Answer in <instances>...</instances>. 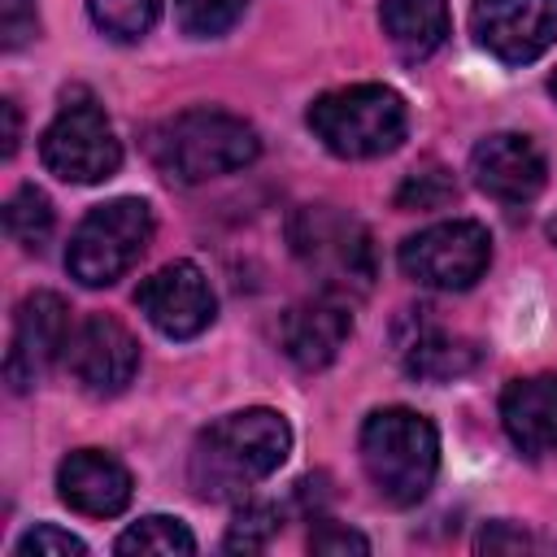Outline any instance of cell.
I'll list each match as a JSON object with an SVG mask.
<instances>
[{"label": "cell", "instance_id": "obj_22", "mask_svg": "<svg viewBox=\"0 0 557 557\" xmlns=\"http://www.w3.org/2000/svg\"><path fill=\"white\" fill-rule=\"evenodd\" d=\"M244 9H248V0H174V17H178L183 35H191V39L226 35L244 17Z\"/></svg>", "mask_w": 557, "mask_h": 557}, {"label": "cell", "instance_id": "obj_30", "mask_svg": "<svg viewBox=\"0 0 557 557\" xmlns=\"http://www.w3.org/2000/svg\"><path fill=\"white\" fill-rule=\"evenodd\" d=\"M548 235H553V239H557V222H553V226H548Z\"/></svg>", "mask_w": 557, "mask_h": 557}, {"label": "cell", "instance_id": "obj_6", "mask_svg": "<svg viewBox=\"0 0 557 557\" xmlns=\"http://www.w3.org/2000/svg\"><path fill=\"white\" fill-rule=\"evenodd\" d=\"M152 239V205L139 196H117L96 205L65 248V270L83 287H109L117 283L148 248Z\"/></svg>", "mask_w": 557, "mask_h": 557}, {"label": "cell", "instance_id": "obj_14", "mask_svg": "<svg viewBox=\"0 0 557 557\" xmlns=\"http://www.w3.org/2000/svg\"><path fill=\"white\" fill-rule=\"evenodd\" d=\"M348 335H352V313H348V300L335 292L296 300L278 322V344L300 370L331 366Z\"/></svg>", "mask_w": 557, "mask_h": 557}, {"label": "cell", "instance_id": "obj_26", "mask_svg": "<svg viewBox=\"0 0 557 557\" xmlns=\"http://www.w3.org/2000/svg\"><path fill=\"white\" fill-rule=\"evenodd\" d=\"M0 30H4V48H22L39 30L35 0H0Z\"/></svg>", "mask_w": 557, "mask_h": 557}, {"label": "cell", "instance_id": "obj_25", "mask_svg": "<svg viewBox=\"0 0 557 557\" xmlns=\"http://www.w3.org/2000/svg\"><path fill=\"white\" fill-rule=\"evenodd\" d=\"M13 553H17V557H83L87 544H83L78 535H70V531L52 527V522H39L35 531H26V535L17 540Z\"/></svg>", "mask_w": 557, "mask_h": 557}, {"label": "cell", "instance_id": "obj_28", "mask_svg": "<svg viewBox=\"0 0 557 557\" xmlns=\"http://www.w3.org/2000/svg\"><path fill=\"white\" fill-rule=\"evenodd\" d=\"M535 540L522 531V527H509V522H487L483 531H479V540H474V548L479 553H522V548H531Z\"/></svg>", "mask_w": 557, "mask_h": 557}, {"label": "cell", "instance_id": "obj_29", "mask_svg": "<svg viewBox=\"0 0 557 557\" xmlns=\"http://www.w3.org/2000/svg\"><path fill=\"white\" fill-rule=\"evenodd\" d=\"M0 117H4V157L17 152V135H22V117H17V104L13 100H0Z\"/></svg>", "mask_w": 557, "mask_h": 557}, {"label": "cell", "instance_id": "obj_17", "mask_svg": "<svg viewBox=\"0 0 557 557\" xmlns=\"http://www.w3.org/2000/svg\"><path fill=\"white\" fill-rule=\"evenodd\" d=\"M379 22L405 61H422L448 39V4L444 0H383Z\"/></svg>", "mask_w": 557, "mask_h": 557}, {"label": "cell", "instance_id": "obj_4", "mask_svg": "<svg viewBox=\"0 0 557 557\" xmlns=\"http://www.w3.org/2000/svg\"><path fill=\"white\" fill-rule=\"evenodd\" d=\"M287 244L296 261L335 296H366L379 278L370 231L339 205H305L287 222Z\"/></svg>", "mask_w": 557, "mask_h": 557}, {"label": "cell", "instance_id": "obj_7", "mask_svg": "<svg viewBox=\"0 0 557 557\" xmlns=\"http://www.w3.org/2000/svg\"><path fill=\"white\" fill-rule=\"evenodd\" d=\"M487 261H492V235H487V226H479L470 218L435 222L400 244V270L413 283L440 287V292L474 287L483 278Z\"/></svg>", "mask_w": 557, "mask_h": 557}, {"label": "cell", "instance_id": "obj_1", "mask_svg": "<svg viewBox=\"0 0 557 557\" xmlns=\"http://www.w3.org/2000/svg\"><path fill=\"white\" fill-rule=\"evenodd\" d=\"M292 448V426L274 409H239L205 426L191 444L187 479L205 500H231L270 479Z\"/></svg>", "mask_w": 557, "mask_h": 557}, {"label": "cell", "instance_id": "obj_9", "mask_svg": "<svg viewBox=\"0 0 557 557\" xmlns=\"http://www.w3.org/2000/svg\"><path fill=\"white\" fill-rule=\"evenodd\" d=\"M135 305L152 322V331H161L165 339H191L218 313L213 287H209L205 270L191 261H170L157 274H148L135 292Z\"/></svg>", "mask_w": 557, "mask_h": 557}, {"label": "cell", "instance_id": "obj_20", "mask_svg": "<svg viewBox=\"0 0 557 557\" xmlns=\"http://www.w3.org/2000/svg\"><path fill=\"white\" fill-rule=\"evenodd\" d=\"M113 548L117 553H196V535L170 513H148L131 522Z\"/></svg>", "mask_w": 557, "mask_h": 557}, {"label": "cell", "instance_id": "obj_16", "mask_svg": "<svg viewBox=\"0 0 557 557\" xmlns=\"http://www.w3.org/2000/svg\"><path fill=\"white\" fill-rule=\"evenodd\" d=\"M500 426L522 457L557 453V374L513 379L500 392Z\"/></svg>", "mask_w": 557, "mask_h": 557}, {"label": "cell", "instance_id": "obj_31", "mask_svg": "<svg viewBox=\"0 0 557 557\" xmlns=\"http://www.w3.org/2000/svg\"><path fill=\"white\" fill-rule=\"evenodd\" d=\"M553 96H557V74H553Z\"/></svg>", "mask_w": 557, "mask_h": 557}, {"label": "cell", "instance_id": "obj_8", "mask_svg": "<svg viewBox=\"0 0 557 557\" xmlns=\"http://www.w3.org/2000/svg\"><path fill=\"white\" fill-rule=\"evenodd\" d=\"M39 157L61 183H104L122 165V144L109 117L91 100H78L52 117L39 139Z\"/></svg>", "mask_w": 557, "mask_h": 557}, {"label": "cell", "instance_id": "obj_19", "mask_svg": "<svg viewBox=\"0 0 557 557\" xmlns=\"http://www.w3.org/2000/svg\"><path fill=\"white\" fill-rule=\"evenodd\" d=\"M4 231H9V239L22 244L26 252H44L48 239H52V231H57L52 200H48L35 183L17 187V191L9 196V205H4Z\"/></svg>", "mask_w": 557, "mask_h": 557}, {"label": "cell", "instance_id": "obj_2", "mask_svg": "<svg viewBox=\"0 0 557 557\" xmlns=\"http://www.w3.org/2000/svg\"><path fill=\"white\" fill-rule=\"evenodd\" d=\"M261 152L257 131L226 109H183L148 131V157L165 178L209 183L252 165Z\"/></svg>", "mask_w": 557, "mask_h": 557}, {"label": "cell", "instance_id": "obj_3", "mask_svg": "<svg viewBox=\"0 0 557 557\" xmlns=\"http://www.w3.org/2000/svg\"><path fill=\"white\" fill-rule=\"evenodd\" d=\"M361 470L387 505H418L440 470V435L418 409H374L361 426Z\"/></svg>", "mask_w": 557, "mask_h": 557}, {"label": "cell", "instance_id": "obj_12", "mask_svg": "<svg viewBox=\"0 0 557 557\" xmlns=\"http://www.w3.org/2000/svg\"><path fill=\"white\" fill-rule=\"evenodd\" d=\"M470 26L496 61L527 65L557 39V0H474Z\"/></svg>", "mask_w": 557, "mask_h": 557}, {"label": "cell", "instance_id": "obj_11", "mask_svg": "<svg viewBox=\"0 0 557 557\" xmlns=\"http://www.w3.org/2000/svg\"><path fill=\"white\" fill-rule=\"evenodd\" d=\"M70 344V305L57 292H30L17 305L13 339L4 357V379L13 392H30Z\"/></svg>", "mask_w": 557, "mask_h": 557}, {"label": "cell", "instance_id": "obj_13", "mask_svg": "<svg viewBox=\"0 0 557 557\" xmlns=\"http://www.w3.org/2000/svg\"><path fill=\"white\" fill-rule=\"evenodd\" d=\"M470 178L483 196H492L500 205H527L544 191L548 165H544V152L535 148V139H527L518 131H496L474 144Z\"/></svg>", "mask_w": 557, "mask_h": 557}, {"label": "cell", "instance_id": "obj_24", "mask_svg": "<svg viewBox=\"0 0 557 557\" xmlns=\"http://www.w3.org/2000/svg\"><path fill=\"white\" fill-rule=\"evenodd\" d=\"M278 527H283V513L274 505H244L235 513V522L226 527L222 548L226 553H261V548H270V540L278 535Z\"/></svg>", "mask_w": 557, "mask_h": 557}, {"label": "cell", "instance_id": "obj_21", "mask_svg": "<svg viewBox=\"0 0 557 557\" xmlns=\"http://www.w3.org/2000/svg\"><path fill=\"white\" fill-rule=\"evenodd\" d=\"M87 13L109 39L131 44L152 30V22L161 17V0H87Z\"/></svg>", "mask_w": 557, "mask_h": 557}, {"label": "cell", "instance_id": "obj_18", "mask_svg": "<svg viewBox=\"0 0 557 557\" xmlns=\"http://www.w3.org/2000/svg\"><path fill=\"white\" fill-rule=\"evenodd\" d=\"M400 352H405V370L413 379H426V383H448V379H461L479 366V348L470 339L435 331V326H422L413 339L400 344Z\"/></svg>", "mask_w": 557, "mask_h": 557}, {"label": "cell", "instance_id": "obj_10", "mask_svg": "<svg viewBox=\"0 0 557 557\" xmlns=\"http://www.w3.org/2000/svg\"><path fill=\"white\" fill-rule=\"evenodd\" d=\"M65 370L74 374V383L91 396H117L135 370H139V344L135 335L109 318V313H91L70 331L65 344Z\"/></svg>", "mask_w": 557, "mask_h": 557}, {"label": "cell", "instance_id": "obj_5", "mask_svg": "<svg viewBox=\"0 0 557 557\" xmlns=\"http://www.w3.org/2000/svg\"><path fill=\"white\" fill-rule=\"evenodd\" d=\"M405 126H409L405 100L383 83H352L309 104V131L322 139L326 152L344 161L392 152L405 139Z\"/></svg>", "mask_w": 557, "mask_h": 557}, {"label": "cell", "instance_id": "obj_15", "mask_svg": "<svg viewBox=\"0 0 557 557\" xmlns=\"http://www.w3.org/2000/svg\"><path fill=\"white\" fill-rule=\"evenodd\" d=\"M57 492L87 518H113L131 505V470L100 448H78L57 470Z\"/></svg>", "mask_w": 557, "mask_h": 557}, {"label": "cell", "instance_id": "obj_23", "mask_svg": "<svg viewBox=\"0 0 557 557\" xmlns=\"http://www.w3.org/2000/svg\"><path fill=\"white\" fill-rule=\"evenodd\" d=\"M453 196H457L453 174L444 165L426 161V165H418V170L405 174V183L396 191V209H444Z\"/></svg>", "mask_w": 557, "mask_h": 557}, {"label": "cell", "instance_id": "obj_27", "mask_svg": "<svg viewBox=\"0 0 557 557\" xmlns=\"http://www.w3.org/2000/svg\"><path fill=\"white\" fill-rule=\"evenodd\" d=\"M309 548H313V553H370V540L357 535V531H348V527L322 522V527H313Z\"/></svg>", "mask_w": 557, "mask_h": 557}]
</instances>
